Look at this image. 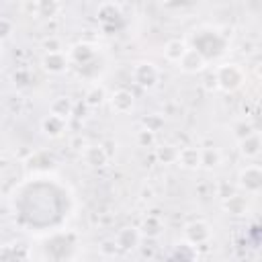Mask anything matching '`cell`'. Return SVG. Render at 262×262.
<instances>
[{
	"label": "cell",
	"instance_id": "obj_10",
	"mask_svg": "<svg viewBox=\"0 0 262 262\" xmlns=\"http://www.w3.org/2000/svg\"><path fill=\"white\" fill-rule=\"evenodd\" d=\"M186 45H184V41H180V39H170L168 43H166V47H164V55H166V59L168 61H172V63H178L180 59H182V55L186 53Z\"/></svg>",
	"mask_w": 262,
	"mask_h": 262
},
{
	"label": "cell",
	"instance_id": "obj_5",
	"mask_svg": "<svg viewBox=\"0 0 262 262\" xmlns=\"http://www.w3.org/2000/svg\"><path fill=\"white\" fill-rule=\"evenodd\" d=\"M111 106H113L115 113H121V115L123 113H129L133 108V94L129 90H125V88L115 90L111 94Z\"/></svg>",
	"mask_w": 262,
	"mask_h": 262
},
{
	"label": "cell",
	"instance_id": "obj_1",
	"mask_svg": "<svg viewBox=\"0 0 262 262\" xmlns=\"http://www.w3.org/2000/svg\"><path fill=\"white\" fill-rule=\"evenodd\" d=\"M133 78L139 86L143 88H154L158 84V78H160V72L158 68L151 63V61H141L133 68Z\"/></svg>",
	"mask_w": 262,
	"mask_h": 262
},
{
	"label": "cell",
	"instance_id": "obj_12",
	"mask_svg": "<svg viewBox=\"0 0 262 262\" xmlns=\"http://www.w3.org/2000/svg\"><path fill=\"white\" fill-rule=\"evenodd\" d=\"M63 125H66V121H61V119H57V117H53V115H47V117L41 121V129H43V133L49 135V137L61 135V133H63Z\"/></svg>",
	"mask_w": 262,
	"mask_h": 262
},
{
	"label": "cell",
	"instance_id": "obj_11",
	"mask_svg": "<svg viewBox=\"0 0 262 262\" xmlns=\"http://www.w3.org/2000/svg\"><path fill=\"white\" fill-rule=\"evenodd\" d=\"M70 113H72V100H70L68 96H57V98H53V102H51V115H53V117L66 121V119L70 117Z\"/></svg>",
	"mask_w": 262,
	"mask_h": 262
},
{
	"label": "cell",
	"instance_id": "obj_13",
	"mask_svg": "<svg viewBox=\"0 0 262 262\" xmlns=\"http://www.w3.org/2000/svg\"><path fill=\"white\" fill-rule=\"evenodd\" d=\"M61 10V4H55V2H37V16H53L55 12Z\"/></svg>",
	"mask_w": 262,
	"mask_h": 262
},
{
	"label": "cell",
	"instance_id": "obj_8",
	"mask_svg": "<svg viewBox=\"0 0 262 262\" xmlns=\"http://www.w3.org/2000/svg\"><path fill=\"white\" fill-rule=\"evenodd\" d=\"M139 242V231L137 227H123L117 237H115V244L121 248V250H129V248H135Z\"/></svg>",
	"mask_w": 262,
	"mask_h": 262
},
{
	"label": "cell",
	"instance_id": "obj_2",
	"mask_svg": "<svg viewBox=\"0 0 262 262\" xmlns=\"http://www.w3.org/2000/svg\"><path fill=\"white\" fill-rule=\"evenodd\" d=\"M41 63H43V68H45L49 74H61V72H66V68H68V57H66L63 51H51V53L45 51Z\"/></svg>",
	"mask_w": 262,
	"mask_h": 262
},
{
	"label": "cell",
	"instance_id": "obj_7",
	"mask_svg": "<svg viewBox=\"0 0 262 262\" xmlns=\"http://www.w3.org/2000/svg\"><path fill=\"white\" fill-rule=\"evenodd\" d=\"M84 160L88 166H94V168H100L108 162V154L104 151L102 145H88L84 149Z\"/></svg>",
	"mask_w": 262,
	"mask_h": 262
},
{
	"label": "cell",
	"instance_id": "obj_15",
	"mask_svg": "<svg viewBox=\"0 0 262 262\" xmlns=\"http://www.w3.org/2000/svg\"><path fill=\"white\" fill-rule=\"evenodd\" d=\"M12 31H14V25H12V20H8V18L0 16V41L8 39V37L12 35Z\"/></svg>",
	"mask_w": 262,
	"mask_h": 262
},
{
	"label": "cell",
	"instance_id": "obj_17",
	"mask_svg": "<svg viewBox=\"0 0 262 262\" xmlns=\"http://www.w3.org/2000/svg\"><path fill=\"white\" fill-rule=\"evenodd\" d=\"M137 139L143 143V145H151L154 143V131L147 127V129H141L139 133H137Z\"/></svg>",
	"mask_w": 262,
	"mask_h": 262
},
{
	"label": "cell",
	"instance_id": "obj_16",
	"mask_svg": "<svg viewBox=\"0 0 262 262\" xmlns=\"http://www.w3.org/2000/svg\"><path fill=\"white\" fill-rule=\"evenodd\" d=\"M158 156H160V160H176L178 149H174L172 145H162V147L158 149Z\"/></svg>",
	"mask_w": 262,
	"mask_h": 262
},
{
	"label": "cell",
	"instance_id": "obj_4",
	"mask_svg": "<svg viewBox=\"0 0 262 262\" xmlns=\"http://www.w3.org/2000/svg\"><path fill=\"white\" fill-rule=\"evenodd\" d=\"M184 235H186V239H188L190 246H196V244L207 242L209 235H211V231H209V225H207L205 221H194V223L186 225Z\"/></svg>",
	"mask_w": 262,
	"mask_h": 262
},
{
	"label": "cell",
	"instance_id": "obj_9",
	"mask_svg": "<svg viewBox=\"0 0 262 262\" xmlns=\"http://www.w3.org/2000/svg\"><path fill=\"white\" fill-rule=\"evenodd\" d=\"M176 162L184 168H199L201 166V149L196 147H184L178 151Z\"/></svg>",
	"mask_w": 262,
	"mask_h": 262
},
{
	"label": "cell",
	"instance_id": "obj_14",
	"mask_svg": "<svg viewBox=\"0 0 262 262\" xmlns=\"http://www.w3.org/2000/svg\"><path fill=\"white\" fill-rule=\"evenodd\" d=\"M102 100H104V90H102V86H92V88L88 90V94H86V102H88L90 106H98Z\"/></svg>",
	"mask_w": 262,
	"mask_h": 262
},
{
	"label": "cell",
	"instance_id": "obj_3",
	"mask_svg": "<svg viewBox=\"0 0 262 262\" xmlns=\"http://www.w3.org/2000/svg\"><path fill=\"white\" fill-rule=\"evenodd\" d=\"M239 80H242V72L235 66H223V68L217 70V82L225 90L235 88L239 84Z\"/></svg>",
	"mask_w": 262,
	"mask_h": 262
},
{
	"label": "cell",
	"instance_id": "obj_6",
	"mask_svg": "<svg viewBox=\"0 0 262 262\" xmlns=\"http://www.w3.org/2000/svg\"><path fill=\"white\" fill-rule=\"evenodd\" d=\"M178 66L184 72H196V70H201L205 66V57L196 49H186V53L182 55V59L178 61Z\"/></svg>",
	"mask_w": 262,
	"mask_h": 262
}]
</instances>
